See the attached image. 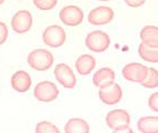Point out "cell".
<instances>
[{
  "label": "cell",
  "instance_id": "obj_1",
  "mask_svg": "<svg viewBox=\"0 0 158 133\" xmlns=\"http://www.w3.org/2000/svg\"><path fill=\"white\" fill-rule=\"evenodd\" d=\"M27 61L35 71H47L52 66L54 57L47 49H35L28 54Z\"/></svg>",
  "mask_w": 158,
  "mask_h": 133
},
{
  "label": "cell",
  "instance_id": "obj_2",
  "mask_svg": "<svg viewBox=\"0 0 158 133\" xmlns=\"http://www.w3.org/2000/svg\"><path fill=\"white\" fill-rule=\"evenodd\" d=\"M111 45V39L106 32L102 30H95L90 32L85 38V45L93 52L101 53L107 50Z\"/></svg>",
  "mask_w": 158,
  "mask_h": 133
},
{
  "label": "cell",
  "instance_id": "obj_3",
  "mask_svg": "<svg viewBox=\"0 0 158 133\" xmlns=\"http://www.w3.org/2000/svg\"><path fill=\"white\" fill-rule=\"evenodd\" d=\"M43 43L47 45L48 47L51 48H59L61 45H63L66 40L65 30L61 26L53 24L49 26L44 29L42 33Z\"/></svg>",
  "mask_w": 158,
  "mask_h": 133
},
{
  "label": "cell",
  "instance_id": "obj_4",
  "mask_svg": "<svg viewBox=\"0 0 158 133\" xmlns=\"http://www.w3.org/2000/svg\"><path fill=\"white\" fill-rule=\"evenodd\" d=\"M59 96V89L52 81H41L34 87L33 97L40 102H52Z\"/></svg>",
  "mask_w": 158,
  "mask_h": 133
},
{
  "label": "cell",
  "instance_id": "obj_5",
  "mask_svg": "<svg viewBox=\"0 0 158 133\" xmlns=\"http://www.w3.org/2000/svg\"><path fill=\"white\" fill-rule=\"evenodd\" d=\"M148 73V66H144L142 63L132 62L128 63L122 70V75L125 80L131 81V82H136L142 84L145 81Z\"/></svg>",
  "mask_w": 158,
  "mask_h": 133
},
{
  "label": "cell",
  "instance_id": "obj_6",
  "mask_svg": "<svg viewBox=\"0 0 158 133\" xmlns=\"http://www.w3.org/2000/svg\"><path fill=\"white\" fill-rule=\"evenodd\" d=\"M114 10L107 6H100L92 9L87 15V21L93 26H104L114 19Z\"/></svg>",
  "mask_w": 158,
  "mask_h": 133
},
{
  "label": "cell",
  "instance_id": "obj_7",
  "mask_svg": "<svg viewBox=\"0 0 158 133\" xmlns=\"http://www.w3.org/2000/svg\"><path fill=\"white\" fill-rule=\"evenodd\" d=\"M60 20L65 26L77 27L82 24L84 19V13L80 7L74 5L65 6L60 11Z\"/></svg>",
  "mask_w": 158,
  "mask_h": 133
},
{
  "label": "cell",
  "instance_id": "obj_8",
  "mask_svg": "<svg viewBox=\"0 0 158 133\" xmlns=\"http://www.w3.org/2000/svg\"><path fill=\"white\" fill-rule=\"evenodd\" d=\"M54 77L56 81L65 89H73L77 85V77L73 70L65 63H59L54 68Z\"/></svg>",
  "mask_w": 158,
  "mask_h": 133
},
{
  "label": "cell",
  "instance_id": "obj_9",
  "mask_svg": "<svg viewBox=\"0 0 158 133\" xmlns=\"http://www.w3.org/2000/svg\"><path fill=\"white\" fill-rule=\"evenodd\" d=\"M98 97L103 103L107 105H114L117 104L123 98V90L121 85L116 82H113L111 84L103 87L98 90Z\"/></svg>",
  "mask_w": 158,
  "mask_h": 133
},
{
  "label": "cell",
  "instance_id": "obj_10",
  "mask_svg": "<svg viewBox=\"0 0 158 133\" xmlns=\"http://www.w3.org/2000/svg\"><path fill=\"white\" fill-rule=\"evenodd\" d=\"M32 22H33V18L30 11L19 10L13 15L11 19V27L15 32L22 35L31 29Z\"/></svg>",
  "mask_w": 158,
  "mask_h": 133
},
{
  "label": "cell",
  "instance_id": "obj_11",
  "mask_svg": "<svg viewBox=\"0 0 158 133\" xmlns=\"http://www.w3.org/2000/svg\"><path fill=\"white\" fill-rule=\"evenodd\" d=\"M129 123H131V117L128 112L123 109L112 110L106 115V124L108 128L113 130L129 127Z\"/></svg>",
  "mask_w": 158,
  "mask_h": 133
},
{
  "label": "cell",
  "instance_id": "obj_12",
  "mask_svg": "<svg viewBox=\"0 0 158 133\" xmlns=\"http://www.w3.org/2000/svg\"><path fill=\"white\" fill-rule=\"evenodd\" d=\"M11 87L13 90H16L17 92L23 93L28 92L29 89L31 88L32 80L30 75L24 70H19V71L15 72L10 79Z\"/></svg>",
  "mask_w": 158,
  "mask_h": 133
},
{
  "label": "cell",
  "instance_id": "obj_13",
  "mask_svg": "<svg viewBox=\"0 0 158 133\" xmlns=\"http://www.w3.org/2000/svg\"><path fill=\"white\" fill-rule=\"evenodd\" d=\"M115 72L111 68H101L93 75V83L98 89L115 82Z\"/></svg>",
  "mask_w": 158,
  "mask_h": 133
},
{
  "label": "cell",
  "instance_id": "obj_14",
  "mask_svg": "<svg viewBox=\"0 0 158 133\" xmlns=\"http://www.w3.org/2000/svg\"><path fill=\"white\" fill-rule=\"evenodd\" d=\"M96 60L92 54H82L75 61V69L81 75H87L95 69Z\"/></svg>",
  "mask_w": 158,
  "mask_h": 133
},
{
  "label": "cell",
  "instance_id": "obj_15",
  "mask_svg": "<svg viewBox=\"0 0 158 133\" xmlns=\"http://www.w3.org/2000/svg\"><path fill=\"white\" fill-rule=\"evenodd\" d=\"M139 37L142 42L149 48H158V27L145 26L140 30Z\"/></svg>",
  "mask_w": 158,
  "mask_h": 133
},
{
  "label": "cell",
  "instance_id": "obj_16",
  "mask_svg": "<svg viewBox=\"0 0 158 133\" xmlns=\"http://www.w3.org/2000/svg\"><path fill=\"white\" fill-rule=\"evenodd\" d=\"M65 133H90V125L84 119L72 118L64 125Z\"/></svg>",
  "mask_w": 158,
  "mask_h": 133
},
{
  "label": "cell",
  "instance_id": "obj_17",
  "mask_svg": "<svg viewBox=\"0 0 158 133\" xmlns=\"http://www.w3.org/2000/svg\"><path fill=\"white\" fill-rule=\"evenodd\" d=\"M137 129L142 133H158V117H143L137 122Z\"/></svg>",
  "mask_w": 158,
  "mask_h": 133
},
{
  "label": "cell",
  "instance_id": "obj_18",
  "mask_svg": "<svg viewBox=\"0 0 158 133\" xmlns=\"http://www.w3.org/2000/svg\"><path fill=\"white\" fill-rule=\"evenodd\" d=\"M138 54L146 62L158 63V48H149L143 42L138 47Z\"/></svg>",
  "mask_w": 158,
  "mask_h": 133
},
{
  "label": "cell",
  "instance_id": "obj_19",
  "mask_svg": "<svg viewBox=\"0 0 158 133\" xmlns=\"http://www.w3.org/2000/svg\"><path fill=\"white\" fill-rule=\"evenodd\" d=\"M142 85L146 89H155L158 87V71L155 68H148V73Z\"/></svg>",
  "mask_w": 158,
  "mask_h": 133
},
{
  "label": "cell",
  "instance_id": "obj_20",
  "mask_svg": "<svg viewBox=\"0 0 158 133\" xmlns=\"http://www.w3.org/2000/svg\"><path fill=\"white\" fill-rule=\"evenodd\" d=\"M35 133H61L56 124L49 121H40L35 125Z\"/></svg>",
  "mask_w": 158,
  "mask_h": 133
},
{
  "label": "cell",
  "instance_id": "obj_21",
  "mask_svg": "<svg viewBox=\"0 0 158 133\" xmlns=\"http://www.w3.org/2000/svg\"><path fill=\"white\" fill-rule=\"evenodd\" d=\"M34 7L41 11L52 10L58 3V0H32Z\"/></svg>",
  "mask_w": 158,
  "mask_h": 133
},
{
  "label": "cell",
  "instance_id": "obj_22",
  "mask_svg": "<svg viewBox=\"0 0 158 133\" xmlns=\"http://www.w3.org/2000/svg\"><path fill=\"white\" fill-rule=\"evenodd\" d=\"M8 36H9L8 26L5 22L0 21V45H2L7 41Z\"/></svg>",
  "mask_w": 158,
  "mask_h": 133
},
{
  "label": "cell",
  "instance_id": "obj_23",
  "mask_svg": "<svg viewBox=\"0 0 158 133\" xmlns=\"http://www.w3.org/2000/svg\"><path fill=\"white\" fill-rule=\"evenodd\" d=\"M148 106L154 112H158V92L153 93L148 99Z\"/></svg>",
  "mask_w": 158,
  "mask_h": 133
},
{
  "label": "cell",
  "instance_id": "obj_24",
  "mask_svg": "<svg viewBox=\"0 0 158 133\" xmlns=\"http://www.w3.org/2000/svg\"><path fill=\"white\" fill-rule=\"evenodd\" d=\"M124 1L131 8H138V7H140V6L145 3L146 0H124Z\"/></svg>",
  "mask_w": 158,
  "mask_h": 133
},
{
  "label": "cell",
  "instance_id": "obj_25",
  "mask_svg": "<svg viewBox=\"0 0 158 133\" xmlns=\"http://www.w3.org/2000/svg\"><path fill=\"white\" fill-rule=\"evenodd\" d=\"M113 133H134V131L129 127H126V128H122V129H117V130H114Z\"/></svg>",
  "mask_w": 158,
  "mask_h": 133
},
{
  "label": "cell",
  "instance_id": "obj_26",
  "mask_svg": "<svg viewBox=\"0 0 158 133\" xmlns=\"http://www.w3.org/2000/svg\"><path fill=\"white\" fill-rule=\"evenodd\" d=\"M3 2H5V0H0V6L2 5V3H3Z\"/></svg>",
  "mask_w": 158,
  "mask_h": 133
},
{
  "label": "cell",
  "instance_id": "obj_27",
  "mask_svg": "<svg viewBox=\"0 0 158 133\" xmlns=\"http://www.w3.org/2000/svg\"><path fill=\"white\" fill-rule=\"evenodd\" d=\"M98 1H110V0H98Z\"/></svg>",
  "mask_w": 158,
  "mask_h": 133
}]
</instances>
